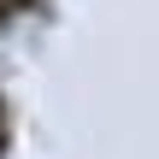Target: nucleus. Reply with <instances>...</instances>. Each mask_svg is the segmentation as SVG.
I'll use <instances>...</instances> for the list:
<instances>
[{
  "mask_svg": "<svg viewBox=\"0 0 159 159\" xmlns=\"http://www.w3.org/2000/svg\"><path fill=\"white\" fill-rule=\"evenodd\" d=\"M0 153H6V124H0Z\"/></svg>",
  "mask_w": 159,
  "mask_h": 159,
  "instance_id": "nucleus-1",
  "label": "nucleus"
},
{
  "mask_svg": "<svg viewBox=\"0 0 159 159\" xmlns=\"http://www.w3.org/2000/svg\"><path fill=\"white\" fill-rule=\"evenodd\" d=\"M0 124H6V100H0Z\"/></svg>",
  "mask_w": 159,
  "mask_h": 159,
  "instance_id": "nucleus-2",
  "label": "nucleus"
}]
</instances>
